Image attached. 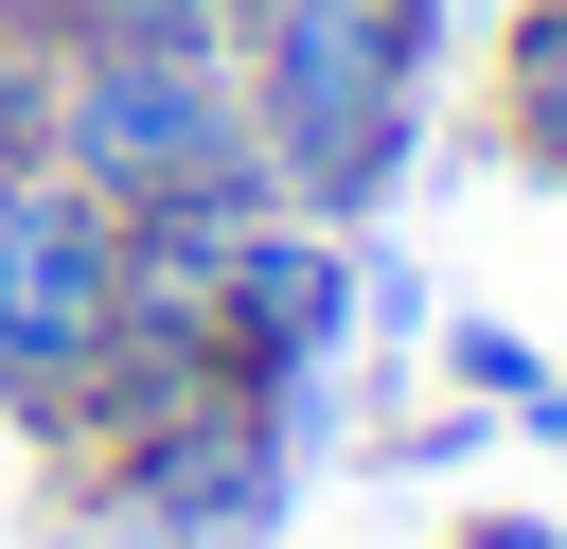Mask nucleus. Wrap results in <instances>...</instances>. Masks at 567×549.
Instances as JSON below:
<instances>
[{
  "label": "nucleus",
  "mask_w": 567,
  "mask_h": 549,
  "mask_svg": "<svg viewBox=\"0 0 567 549\" xmlns=\"http://www.w3.org/2000/svg\"><path fill=\"white\" fill-rule=\"evenodd\" d=\"M230 71H248L266 195L319 213V230H354V213H390V177L425 159L443 0H230Z\"/></svg>",
  "instance_id": "nucleus-1"
},
{
  "label": "nucleus",
  "mask_w": 567,
  "mask_h": 549,
  "mask_svg": "<svg viewBox=\"0 0 567 549\" xmlns=\"http://www.w3.org/2000/svg\"><path fill=\"white\" fill-rule=\"evenodd\" d=\"M53 177H89L106 213H142V195H266L230 35H71V71H53Z\"/></svg>",
  "instance_id": "nucleus-2"
},
{
  "label": "nucleus",
  "mask_w": 567,
  "mask_h": 549,
  "mask_svg": "<svg viewBox=\"0 0 567 549\" xmlns=\"http://www.w3.org/2000/svg\"><path fill=\"white\" fill-rule=\"evenodd\" d=\"M124 319V213L53 159H0V425L71 443V390Z\"/></svg>",
  "instance_id": "nucleus-3"
},
{
  "label": "nucleus",
  "mask_w": 567,
  "mask_h": 549,
  "mask_svg": "<svg viewBox=\"0 0 567 549\" xmlns=\"http://www.w3.org/2000/svg\"><path fill=\"white\" fill-rule=\"evenodd\" d=\"M337 354H354V230H319V213H248L230 266H213V372L319 443Z\"/></svg>",
  "instance_id": "nucleus-4"
},
{
  "label": "nucleus",
  "mask_w": 567,
  "mask_h": 549,
  "mask_svg": "<svg viewBox=\"0 0 567 549\" xmlns=\"http://www.w3.org/2000/svg\"><path fill=\"white\" fill-rule=\"evenodd\" d=\"M496 159L567 195V0H514L496 18Z\"/></svg>",
  "instance_id": "nucleus-5"
},
{
  "label": "nucleus",
  "mask_w": 567,
  "mask_h": 549,
  "mask_svg": "<svg viewBox=\"0 0 567 549\" xmlns=\"http://www.w3.org/2000/svg\"><path fill=\"white\" fill-rule=\"evenodd\" d=\"M53 71H71V35L35 0H0V159H53Z\"/></svg>",
  "instance_id": "nucleus-6"
},
{
  "label": "nucleus",
  "mask_w": 567,
  "mask_h": 549,
  "mask_svg": "<svg viewBox=\"0 0 567 549\" xmlns=\"http://www.w3.org/2000/svg\"><path fill=\"white\" fill-rule=\"evenodd\" d=\"M443 390H461V407H496V425H514V407H532V390H549V336H514V319H443Z\"/></svg>",
  "instance_id": "nucleus-7"
},
{
  "label": "nucleus",
  "mask_w": 567,
  "mask_h": 549,
  "mask_svg": "<svg viewBox=\"0 0 567 549\" xmlns=\"http://www.w3.org/2000/svg\"><path fill=\"white\" fill-rule=\"evenodd\" d=\"M443 549H567V531H549V514H461Z\"/></svg>",
  "instance_id": "nucleus-8"
},
{
  "label": "nucleus",
  "mask_w": 567,
  "mask_h": 549,
  "mask_svg": "<svg viewBox=\"0 0 567 549\" xmlns=\"http://www.w3.org/2000/svg\"><path fill=\"white\" fill-rule=\"evenodd\" d=\"M514 425H532V443H549V460H567V372H549V390H532V407H514Z\"/></svg>",
  "instance_id": "nucleus-9"
}]
</instances>
